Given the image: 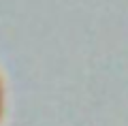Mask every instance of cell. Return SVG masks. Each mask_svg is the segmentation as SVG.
I'll return each instance as SVG.
<instances>
[{"label": "cell", "instance_id": "6da1fadb", "mask_svg": "<svg viewBox=\"0 0 128 126\" xmlns=\"http://www.w3.org/2000/svg\"><path fill=\"white\" fill-rule=\"evenodd\" d=\"M0 103H2V90H0Z\"/></svg>", "mask_w": 128, "mask_h": 126}]
</instances>
